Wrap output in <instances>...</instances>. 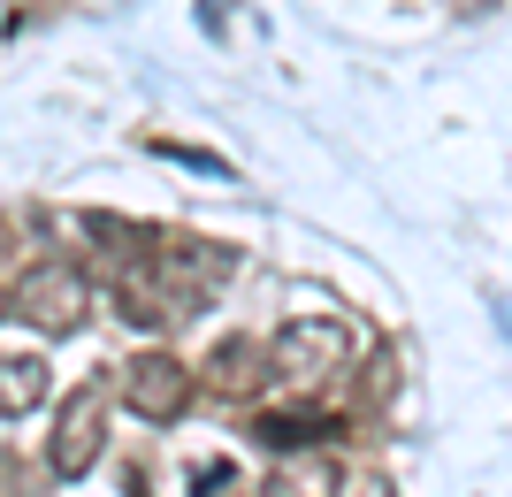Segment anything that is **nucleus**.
Listing matches in <instances>:
<instances>
[{
  "label": "nucleus",
  "mask_w": 512,
  "mask_h": 497,
  "mask_svg": "<svg viewBox=\"0 0 512 497\" xmlns=\"http://www.w3.org/2000/svg\"><path fill=\"white\" fill-rule=\"evenodd\" d=\"M222 276H230V245H199V238L161 245V238H146L130 253L115 299H123V314L138 329H169V322H184V314H199V299H207Z\"/></svg>",
  "instance_id": "1"
},
{
  "label": "nucleus",
  "mask_w": 512,
  "mask_h": 497,
  "mask_svg": "<svg viewBox=\"0 0 512 497\" xmlns=\"http://www.w3.org/2000/svg\"><path fill=\"white\" fill-rule=\"evenodd\" d=\"M344 360H352V329H344L337 314H299V322H283L276 345H268V375L291 383V390L337 383Z\"/></svg>",
  "instance_id": "2"
},
{
  "label": "nucleus",
  "mask_w": 512,
  "mask_h": 497,
  "mask_svg": "<svg viewBox=\"0 0 512 497\" xmlns=\"http://www.w3.org/2000/svg\"><path fill=\"white\" fill-rule=\"evenodd\" d=\"M8 314H16V322H31V329H46V337H77V329H85V314H92L85 268H69V260H39V268H23Z\"/></svg>",
  "instance_id": "3"
},
{
  "label": "nucleus",
  "mask_w": 512,
  "mask_h": 497,
  "mask_svg": "<svg viewBox=\"0 0 512 497\" xmlns=\"http://www.w3.org/2000/svg\"><path fill=\"white\" fill-rule=\"evenodd\" d=\"M115 390H123V406L138 421L161 429V421H184V406H192V368L169 360V352H138V360L115 368Z\"/></svg>",
  "instance_id": "4"
},
{
  "label": "nucleus",
  "mask_w": 512,
  "mask_h": 497,
  "mask_svg": "<svg viewBox=\"0 0 512 497\" xmlns=\"http://www.w3.org/2000/svg\"><path fill=\"white\" fill-rule=\"evenodd\" d=\"M107 452V398L100 390H69L62 398V421H54V444H46V467L62 482H77V475H92V459Z\"/></svg>",
  "instance_id": "5"
},
{
  "label": "nucleus",
  "mask_w": 512,
  "mask_h": 497,
  "mask_svg": "<svg viewBox=\"0 0 512 497\" xmlns=\"http://www.w3.org/2000/svg\"><path fill=\"white\" fill-rule=\"evenodd\" d=\"M260 383H268V345H260V337H222V345L207 352V390L214 398H253Z\"/></svg>",
  "instance_id": "6"
},
{
  "label": "nucleus",
  "mask_w": 512,
  "mask_h": 497,
  "mask_svg": "<svg viewBox=\"0 0 512 497\" xmlns=\"http://www.w3.org/2000/svg\"><path fill=\"white\" fill-rule=\"evenodd\" d=\"M329 436H337V413H321V406L253 413V444H268V452H306V444H329Z\"/></svg>",
  "instance_id": "7"
},
{
  "label": "nucleus",
  "mask_w": 512,
  "mask_h": 497,
  "mask_svg": "<svg viewBox=\"0 0 512 497\" xmlns=\"http://www.w3.org/2000/svg\"><path fill=\"white\" fill-rule=\"evenodd\" d=\"M46 390H54V375H46L39 352H0V413L46 406Z\"/></svg>",
  "instance_id": "8"
},
{
  "label": "nucleus",
  "mask_w": 512,
  "mask_h": 497,
  "mask_svg": "<svg viewBox=\"0 0 512 497\" xmlns=\"http://www.w3.org/2000/svg\"><path fill=\"white\" fill-rule=\"evenodd\" d=\"M0 253H8V245H0Z\"/></svg>",
  "instance_id": "9"
}]
</instances>
